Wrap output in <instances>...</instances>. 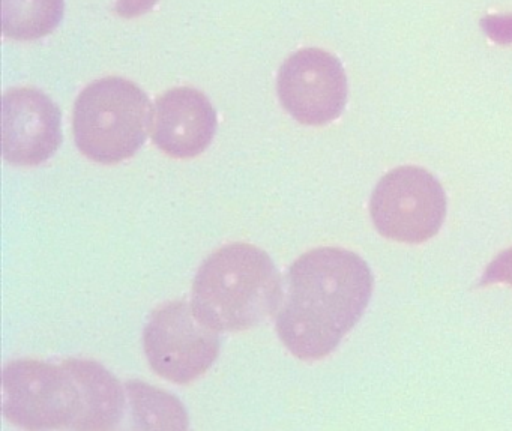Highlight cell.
<instances>
[{
  "label": "cell",
  "mask_w": 512,
  "mask_h": 431,
  "mask_svg": "<svg viewBox=\"0 0 512 431\" xmlns=\"http://www.w3.org/2000/svg\"><path fill=\"white\" fill-rule=\"evenodd\" d=\"M373 284L370 266L352 251L323 247L302 254L287 272L278 337L302 361L325 358L361 319Z\"/></svg>",
  "instance_id": "cell-1"
},
{
  "label": "cell",
  "mask_w": 512,
  "mask_h": 431,
  "mask_svg": "<svg viewBox=\"0 0 512 431\" xmlns=\"http://www.w3.org/2000/svg\"><path fill=\"white\" fill-rule=\"evenodd\" d=\"M283 299V281L269 254L236 242L215 251L200 266L191 305L209 328L239 332L274 316Z\"/></svg>",
  "instance_id": "cell-2"
},
{
  "label": "cell",
  "mask_w": 512,
  "mask_h": 431,
  "mask_svg": "<svg viewBox=\"0 0 512 431\" xmlns=\"http://www.w3.org/2000/svg\"><path fill=\"white\" fill-rule=\"evenodd\" d=\"M151 124L148 95L122 77L91 83L74 104L77 148L100 164H118L133 157L145 145Z\"/></svg>",
  "instance_id": "cell-3"
},
{
  "label": "cell",
  "mask_w": 512,
  "mask_h": 431,
  "mask_svg": "<svg viewBox=\"0 0 512 431\" xmlns=\"http://www.w3.org/2000/svg\"><path fill=\"white\" fill-rule=\"evenodd\" d=\"M2 412L26 430H80L85 401L67 362H8L2 374Z\"/></svg>",
  "instance_id": "cell-4"
},
{
  "label": "cell",
  "mask_w": 512,
  "mask_h": 431,
  "mask_svg": "<svg viewBox=\"0 0 512 431\" xmlns=\"http://www.w3.org/2000/svg\"><path fill=\"white\" fill-rule=\"evenodd\" d=\"M446 206L445 191L430 172L404 166L380 179L371 196L370 214L385 238L421 244L439 233Z\"/></svg>",
  "instance_id": "cell-5"
},
{
  "label": "cell",
  "mask_w": 512,
  "mask_h": 431,
  "mask_svg": "<svg viewBox=\"0 0 512 431\" xmlns=\"http://www.w3.org/2000/svg\"><path fill=\"white\" fill-rule=\"evenodd\" d=\"M152 370L178 385L194 382L220 355V337L194 313L193 305L173 301L155 310L143 332Z\"/></svg>",
  "instance_id": "cell-6"
},
{
  "label": "cell",
  "mask_w": 512,
  "mask_h": 431,
  "mask_svg": "<svg viewBox=\"0 0 512 431\" xmlns=\"http://www.w3.org/2000/svg\"><path fill=\"white\" fill-rule=\"evenodd\" d=\"M278 98L299 124H329L340 118L347 103V77L343 65L331 53L304 49L281 65Z\"/></svg>",
  "instance_id": "cell-7"
},
{
  "label": "cell",
  "mask_w": 512,
  "mask_h": 431,
  "mask_svg": "<svg viewBox=\"0 0 512 431\" xmlns=\"http://www.w3.org/2000/svg\"><path fill=\"white\" fill-rule=\"evenodd\" d=\"M2 107V152L7 163L34 167L62 145V113L58 104L34 88L5 92Z\"/></svg>",
  "instance_id": "cell-8"
},
{
  "label": "cell",
  "mask_w": 512,
  "mask_h": 431,
  "mask_svg": "<svg viewBox=\"0 0 512 431\" xmlns=\"http://www.w3.org/2000/svg\"><path fill=\"white\" fill-rule=\"evenodd\" d=\"M215 133L217 113L197 89H170L152 109V140L170 157H197L208 149Z\"/></svg>",
  "instance_id": "cell-9"
},
{
  "label": "cell",
  "mask_w": 512,
  "mask_h": 431,
  "mask_svg": "<svg viewBox=\"0 0 512 431\" xmlns=\"http://www.w3.org/2000/svg\"><path fill=\"white\" fill-rule=\"evenodd\" d=\"M82 388L85 413L80 430H115L124 418L127 397L121 382L89 359H65Z\"/></svg>",
  "instance_id": "cell-10"
},
{
  "label": "cell",
  "mask_w": 512,
  "mask_h": 431,
  "mask_svg": "<svg viewBox=\"0 0 512 431\" xmlns=\"http://www.w3.org/2000/svg\"><path fill=\"white\" fill-rule=\"evenodd\" d=\"M125 391L130 401L131 416L136 422L134 428L187 430V410L175 395L140 380H128Z\"/></svg>",
  "instance_id": "cell-11"
},
{
  "label": "cell",
  "mask_w": 512,
  "mask_h": 431,
  "mask_svg": "<svg viewBox=\"0 0 512 431\" xmlns=\"http://www.w3.org/2000/svg\"><path fill=\"white\" fill-rule=\"evenodd\" d=\"M65 0H2V31L17 41L52 34L64 19Z\"/></svg>",
  "instance_id": "cell-12"
},
{
  "label": "cell",
  "mask_w": 512,
  "mask_h": 431,
  "mask_svg": "<svg viewBox=\"0 0 512 431\" xmlns=\"http://www.w3.org/2000/svg\"><path fill=\"white\" fill-rule=\"evenodd\" d=\"M502 283L512 287V247L499 253L482 274L479 287Z\"/></svg>",
  "instance_id": "cell-13"
},
{
  "label": "cell",
  "mask_w": 512,
  "mask_h": 431,
  "mask_svg": "<svg viewBox=\"0 0 512 431\" xmlns=\"http://www.w3.org/2000/svg\"><path fill=\"white\" fill-rule=\"evenodd\" d=\"M485 34L499 44L512 43V16H490L482 20Z\"/></svg>",
  "instance_id": "cell-14"
},
{
  "label": "cell",
  "mask_w": 512,
  "mask_h": 431,
  "mask_svg": "<svg viewBox=\"0 0 512 431\" xmlns=\"http://www.w3.org/2000/svg\"><path fill=\"white\" fill-rule=\"evenodd\" d=\"M160 0H116L115 13L124 19H134L151 11Z\"/></svg>",
  "instance_id": "cell-15"
}]
</instances>
